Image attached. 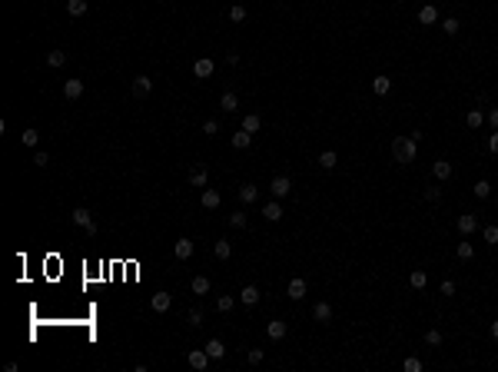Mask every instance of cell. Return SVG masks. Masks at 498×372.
Returning <instances> with one entry per match:
<instances>
[{"instance_id":"cell-1","label":"cell","mask_w":498,"mask_h":372,"mask_svg":"<svg viewBox=\"0 0 498 372\" xmlns=\"http://www.w3.org/2000/svg\"><path fill=\"white\" fill-rule=\"evenodd\" d=\"M419 156V140L415 136H395L392 140V160L395 163H412Z\"/></svg>"},{"instance_id":"cell-2","label":"cell","mask_w":498,"mask_h":372,"mask_svg":"<svg viewBox=\"0 0 498 372\" xmlns=\"http://www.w3.org/2000/svg\"><path fill=\"white\" fill-rule=\"evenodd\" d=\"M73 223L87 229V236H96V223H93V216H90V209H83V206L73 209Z\"/></svg>"},{"instance_id":"cell-3","label":"cell","mask_w":498,"mask_h":372,"mask_svg":"<svg viewBox=\"0 0 498 372\" xmlns=\"http://www.w3.org/2000/svg\"><path fill=\"white\" fill-rule=\"evenodd\" d=\"M193 73H196V80H209V76L216 73V63L209 60V57H200L193 63Z\"/></svg>"},{"instance_id":"cell-4","label":"cell","mask_w":498,"mask_h":372,"mask_svg":"<svg viewBox=\"0 0 498 372\" xmlns=\"http://www.w3.org/2000/svg\"><path fill=\"white\" fill-rule=\"evenodd\" d=\"M455 226H459V233H462V236H472L475 229H479V216H475V213H462Z\"/></svg>"},{"instance_id":"cell-5","label":"cell","mask_w":498,"mask_h":372,"mask_svg":"<svg viewBox=\"0 0 498 372\" xmlns=\"http://www.w3.org/2000/svg\"><path fill=\"white\" fill-rule=\"evenodd\" d=\"M186 362H189V369H200V372H203V369H206L213 359H209V353H206V349H193V353L186 356Z\"/></svg>"},{"instance_id":"cell-6","label":"cell","mask_w":498,"mask_h":372,"mask_svg":"<svg viewBox=\"0 0 498 372\" xmlns=\"http://www.w3.org/2000/svg\"><path fill=\"white\" fill-rule=\"evenodd\" d=\"M269 189H272V200H283V196H289L292 180H289V177H276V180L269 183Z\"/></svg>"},{"instance_id":"cell-7","label":"cell","mask_w":498,"mask_h":372,"mask_svg":"<svg viewBox=\"0 0 498 372\" xmlns=\"http://www.w3.org/2000/svg\"><path fill=\"white\" fill-rule=\"evenodd\" d=\"M150 306H153V312H170V306H173V296L170 292H153V299H150Z\"/></svg>"},{"instance_id":"cell-8","label":"cell","mask_w":498,"mask_h":372,"mask_svg":"<svg viewBox=\"0 0 498 372\" xmlns=\"http://www.w3.org/2000/svg\"><path fill=\"white\" fill-rule=\"evenodd\" d=\"M306 292H309L306 279H292V283L286 286V296H289V299H296V303H299V299H306Z\"/></svg>"},{"instance_id":"cell-9","label":"cell","mask_w":498,"mask_h":372,"mask_svg":"<svg viewBox=\"0 0 498 372\" xmlns=\"http://www.w3.org/2000/svg\"><path fill=\"white\" fill-rule=\"evenodd\" d=\"M173 252H176V259H180V263H186V259H193L196 246H193V240H176V246H173Z\"/></svg>"},{"instance_id":"cell-10","label":"cell","mask_w":498,"mask_h":372,"mask_svg":"<svg viewBox=\"0 0 498 372\" xmlns=\"http://www.w3.org/2000/svg\"><path fill=\"white\" fill-rule=\"evenodd\" d=\"M150 90H153V80L146 73H140L136 80H133V93H136L140 100H143V96H150Z\"/></svg>"},{"instance_id":"cell-11","label":"cell","mask_w":498,"mask_h":372,"mask_svg":"<svg viewBox=\"0 0 498 372\" xmlns=\"http://www.w3.org/2000/svg\"><path fill=\"white\" fill-rule=\"evenodd\" d=\"M200 203H203V209H220V203H223V196L216 193V189H203V196H200Z\"/></svg>"},{"instance_id":"cell-12","label":"cell","mask_w":498,"mask_h":372,"mask_svg":"<svg viewBox=\"0 0 498 372\" xmlns=\"http://www.w3.org/2000/svg\"><path fill=\"white\" fill-rule=\"evenodd\" d=\"M63 96H67V100H80L83 96V80H67L63 83Z\"/></svg>"},{"instance_id":"cell-13","label":"cell","mask_w":498,"mask_h":372,"mask_svg":"<svg viewBox=\"0 0 498 372\" xmlns=\"http://www.w3.org/2000/svg\"><path fill=\"white\" fill-rule=\"evenodd\" d=\"M439 20V10H435V4H425L422 10H419V24H425V27H432Z\"/></svg>"},{"instance_id":"cell-14","label":"cell","mask_w":498,"mask_h":372,"mask_svg":"<svg viewBox=\"0 0 498 372\" xmlns=\"http://www.w3.org/2000/svg\"><path fill=\"white\" fill-rule=\"evenodd\" d=\"M263 216H266L269 223H279V220H283V206H279V200L266 203V206H263Z\"/></svg>"},{"instance_id":"cell-15","label":"cell","mask_w":498,"mask_h":372,"mask_svg":"<svg viewBox=\"0 0 498 372\" xmlns=\"http://www.w3.org/2000/svg\"><path fill=\"white\" fill-rule=\"evenodd\" d=\"M432 173H435V180L445 183V180L452 177V163H448V160H435V163H432Z\"/></svg>"},{"instance_id":"cell-16","label":"cell","mask_w":498,"mask_h":372,"mask_svg":"<svg viewBox=\"0 0 498 372\" xmlns=\"http://www.w3.org/2000/svg\"><path fill=\"white\" fill-rule=\"evenodd\" d=\"M220 110H226V113H236V110H240V96H236V93H223V96H220Z\"/></svg>"},{"instance_id":"cell-17","label":"cell","mask_w":498,"mask_h":372,"mask_svg":"<svg viewBox=\"0 0 498 372\" xmlns=\"http://www.w3.org/2000/svg\"><path fill=\"white\" fill-rule=\"evenodd\" d=\"M335 163H339L335 150H322L319 153V166H322V170H335Z\"/></svg>"},{"instance_id":"cell-18","label":"cell","mask_w":498,"mask_h":372,"mask_svg":"<svg viewBox=\"0 0 498 372\" xmlns=\"http://www.w3.org/2000/svg\"><path fill=\"white\" fill-rule=\"evenodd\" d=\"M240 299H243L246 306H256V303H259V286H243Z\"/></svg>"},{"instance_id":"cell-19","label":"cell","mask_w":498,"mask_h":372,"mask_svg":"<svg viewBox=\"0 0 498 372\" xmlns=\"http://www.w3.org/2000/svg\"><path fill=\"white\" fill-rule=\"evenodd\" d=\"M372 90H375L379 96H385V93H389V90H392V80H389V76H385V73H379L375 80H372Z\"/></svg>"},{"instance_id":"cell-20","label":"cell","mask_w":498,"mask_h":372,"mask_svg":"<svg viewBox=\"0 0 498 372\" xmlns=\"http://www.w3.org/2000/svg\"><path fill=\"white\" fill-rule=\"evenodd\" d=\"M206 353H209V359H223V356H226V346H223L220 339H209L206 342Z\"/></svg>"},{"instance_id":"cell-21","label":"cell","mask_w":498,"mask_h":372,"mask_svg":"<svg viewBox=\"0 0 498 372\" xmlns=\"http://www.w3.org/2000/svg\"><path fill=\"white\" fill-rule=\"evenodd\" d=\"M266 332H269V339H283V336H286V322L283 319H272L269 326H266Z\"/></svg>"},{"instance_id":"cell-22","label":"cell","mask_w":498,"mask_h":372,"mask_svg":"<svg viewBox=\"0 0 498 372\" xmlns=\"http://www.w3.org/2000/svg\"><path fill=\"white\" fill-rule=\"evenodd\" d=\"M256 196H259L256 183H243V186H240V200H243V203H256Z\"/></svg>"},{"instance_id":"cell-23","label":"cell","mask_w":498,"mask_h":372,"mask_svg":"<svg viewBox=\"0 0 498 372\" xmlns=\"http://www.w3.org/2000/svg\"><path fill=\"white\" fill-rule=\"evenodd\" d=\"M189 289H193L196 296H206L209 292V276H196L193 283H189Z\"/></svg>"},{"instance_id":"cell-24","label":"cell","mask_w":498,"mask_h":372,"mask_svg":"<svg viewBox=\"0 0 498 372\" xmlns=\"http://www.w3.org/2000/svg\"><path fill=\"white\" fill-rule=\"evenodd\" d=\"M216 259H229V256H233V243H229V240H216Z\"/></svg>"},{"instance_id":"cell-25","label":"cell","mask_w":498,"mask_h":372,"mask_svg":"<svg viewBox=\"0 0 498 372\" xmlns=\"http://www.w3.org/2000/svg\"><path fill=\"white\" fill-rule=\"evenodd\" d=\"M312 316H315V322H329V319H332V306H329V303H319L312 309Z\"/></svg>"},{"instance_id":"cell-26","label":"cell","mask_w":498,"mask_h":372,"mask_svg":"<svg viewBox=\"0 0 498 372\" xmlns=\"http://www.w3.org/2000/svg\"><path fill=\"white\" fill-rule=\"evenodd\" d=\"M67 13L70 17H83L87 13V0H67Z\"/></svg>"},{"instance_id":"cell-27","label":"cell","mask_w":498,"mask_h":372,"mask_svg":"<svg viewBox=\"0 0 498 372\" xmlns=\"http://www.w3.org/2000/svg\"><path fill=\"white\" fill-rule=\"evenodd\" d=\"M249 143H252V133H246V130L233 133V146H236V150H246Z\"/></svg>"},{"instance_id":"cell-28","label":"cell","mask_w":498,"mask_h":372,"mask_svg":"<svg viewBox=\"0 0 498 372\" xmlns=\"http://www.w3.org/2000/svg\"><path fill=\"white\" fill-rule=\"evenodd\" d=\"M409 283H412V289H425V286H429V276H425L422 269H415V272L409 276Z\"/></svg>"},{"instance_id":"cell-29","label":"cell","mask_w":498,"mask_h":372,"mask_svg":"<svg viewBox=\"0 0 498 372\" xmlns=\"http://www.w3.org/2000/svg\"><path fill=\"white\" fill-rule=\"evenodd\" d=\"M47 63H50L53 70H60L63 63H67V53H63V50H50V53H47Z\"/></svg>"},{"instance_id":"cell-30","label":"cell","mask_w":498,"mask_h":372,"mask_svg":"<svg viewBox=\"0 0 498 372\" xmlns=\"http://www.w3.org/2000/svg\"><path fill=\"white\" fill-rule=\"evenodd\" d=\"M455 256H459V259H475L472 243H468V240H462V243H459V249H455Z\"/></svg>"},{"instance_id":"cell-31","label":"cell","mask_w":498,"mask_h":372,"mask_svg":"<svg viewBox=\"0 0 498 372\" xmlns=\"http://www.w3.org/2000/svg\"><path fill=\"white\" fill-rule=\"evenodd\" d=\"M229 20H233V24H243V20H246V7L233 4V7H229Z\"/></svg>"},{"instance_id":"cell-32","label":"cell","mask_w":498,"mask_h":372,"mask_svg":"<svg viewBox=\"0 0 498 372\" xmlns=\"http://www.w3.org/2000/svg\"><path fill=\"white\" fill-rule=\"evenodd\" d=\"M243 130H246V133H259V113L243 116Z\"/></svg>"},{"instance_id":"cell-33","label":"cell","mask_w":498,"mask_h":372,"mask_svg":"<svg viewBox=\"0 0 498 372\" xmlns=\"http://www.w3.org/2000/svg\"><path fill=\"white\" fill-rule=\"evenodd\" d=\"M465 123H468V126H472V130H479V126H482V123H485V116H482V113H479V110H468V116H465Z\"/></svg>"},{"instance_id":"cell-34","label":"cell","mask_w":498,"mask_h":372,"mask_svg":"<svg viewBox=\"0 0 498 372\" xmlns=\"http://www.w3.org/2000/svg\"><path fill=\"white\" fill-rule=\"evenodd\" d=\"M472 189H475V196H479V200H485V196L492 193V183H488V180H479V183H475Z\"/></svg>"},{"instance_id":"cell-35","label":"cell","mask_w":498,"mask_h":372,"mask_svg":"<svg viewBox=\"0 0 498 372\" xmlns=\"http://www.w3.org/2000/svg\"><path fill=\"white\" fill-rule=\"evenodd\" d=\"M189 183L206 189V170H193V173H189Z\"/></svg>"},{"instance_id":"cell-36","label":"cell","mask_w":498,"mask_h":372,"mask_svg":"<svg viewBox=\"0 0 498 372\" xmlns=\"http://www.w3.org/2000/svg\"><path fill=\"white\" fill-rule=\"evenodd\" d=\"M425 346H432V349L442 346V332H439V329H429V332H425Z\"/></svg>"},{"instance_id":"cell-37","label":"cell","mask_w":498,"mask_h":372,"mask_svg":"<svg viewBox=\"0 0 498 372\" xmlns=\"http://www.w3.org/2000/svg\"><path fill=\"white\" fill-rule=\"evenodd\" d=\"M482 236H485L488 246H498V226H485V233H482Z\"/></svg>"},{"instance_id":"cell-38","label":"cell","mask_w":498,"mask_h":372,"mask_svg":"<svg viewBox=\"0 0 498 372\" xmlns=\"http://www.w3.org/2000/svg\"><path fill=\"white\" fill-rule=\"evenodd\" d=\"M402 366H405V372H422V359H415V356H409V359H405Z\"/></svg>"},{"instance_id":"cell-39","label":"cell","mask_w":498,"mask_h":372,"mask_svg":"<svg viewBox=\"0 0 498 372\" xmlns=\"http://www.w3.org/2000/svg\"><path fill=\"white\" fill-rule=\"evenodd\" d=\"M216 309H220V312H229V309H233V296H220V299H216Z\"/></svg>"},{"instance_id":"cell-40","label":"cell","mask_w":498,"mask_h":372,"mask_svg":"<svg viewBox=\"0 0 498 372\" xmlns=\"http://www.w3.org/2000/svg\"><path fill=\"white\" fill-rule=\"evenodd\" d=\"M442 27H445V33H448V37H452V33H459V20H455V17H445V24H442Z\"/></svg>"},{"instance_id":"cell-41","label":"cell","mask_w":498,"mask_h":372,"mask_svg":"<svg viewBox=\"0 0 498 372\" xmlns=\"http://www.w3.org/2000/svg\"><path fill=\"white\" fill-rule=\"evenodd\" d=\"M186 322H189V326H203V309H189Z\"/></svg>"},{"instance_id":"cell-42","label":"cell","mask_w":498,"mask_h":372,"mask_svg":"<svg viewBox=\"0 0 498 372\" xmlns=\"http://www.w3.org/2000/svg\"><path fill=\"white\" fill-rule=\"evenodd\" d=\"M229 226L243 229V226H246V213H233V216H229Z\"/></svg>"},{"instance_id":"cell-43","label":"cell","mask_w":498,"mask_h":372,"mask_svg":"<svg viewBox=\"0 0 498 372\" xmlns=\"http://www.w3.org/2000/svg\"><path fill=\"white\" fill-rule=\"evenodd\" d=\"M246 359L252 362V366H259V362L266 359V353H263V349H249V356H246Z\"/></svg>"},{"instance_id":"cell-44","label":"cell","mask_w":498,"mask_h":372,"mask_svg":"<svg viewBox=\"0 0 498 372\" xmlns=\"http://www.w3.org/2000/svg\"><path fill=\"white\" fill-rule=\"evenodd\" d=\"M203 133H206V136H216V133H220V123H216V120H206V123H203Z\"/></svg>"},{"instance_id":"cell-45","label":"cell","mask_w":498,"mask_h":372,"mask_svg":"<svg viewBox=\"0 0 498 372\" xmlns=\"http://www.w3.org/2000/svg\"><path fill=\"white\" fill-rule=\"evenodd\" d=\"M37 140H40L37 130H24V143H27V146H37Z\"/></svg>"},{"instance_id":"cell-46","label":"cell","mask_w":498,"mask_h":372,"mask_svg":"<svg viewBox=\"0 0 498 372\" xmlns=\"http://www.w3.org/2000/svg\"><path fill=\"white\" fill-rule=\"evenodd\" d=\"M47 163H50V156H47V153H33V166H40V170H44Z\"/></svg>"},{"instance_id":"cell-47","label":"cell","mask_w":498,"mask_h":372,"mask_svg":"<svg viewBox=\"0 0 498 372\" xmlns=\"http://www.w3.org/2000/svg\"><path fill=\"white\" fill-rule=\"evenodd\" d=\"M442 292H445V296H455V283H452V279H442Z\"/></svg>"},{"instance_id":"cell-48","label":"cell","mask_w":498,"mask_h":372,"mask_svg":"<svg viewBox=\"0 0 498 372\" xmlns=\"http://www.w3.org/2000/svg\"><path fill=\"white\" fill-rule=\"evenodd\" d=\"M439 193H442L439 186H429V189H425V200H432V203H435V200H439Z\"/></svg>"},{"instance_id":"cell-49","label":"cell","mask_w":498,"mask_h":372,"mask_svg":"<svg viewBox=\"0 0 498 372\" xmlns=\"http://www.w3.org/2000/svg\"><path fill=\"white\" fill-rule=\"evenodd\" d=\"M488 150H492V153H498V130L492 133V136H488Z\"/></svg>"},{"instance_id":"cell-50","label":"cell","mask_w":498,"mask_h":372,"mask_svg":"<svg viewBox=\"0 0 498 372\" xmlns=\"http://www.w3.org/2000/svg\"><path fill=\"white\" fill-rule=\"evenodd\" d=\"M488 123H492V126H495V130H498V107L492 110V113H488Z\"/></svg>"},{"instance_id":"cell-51","label":"cell","mask_w":498,"mask_h":372,"mask_svg":"<svg viewBox=\"0 0 498 372\" xmlns=\"http://www.w3.org/2000/svg\"><path fill=\"white\" fill-rule=\"evenodd\" d=\"M492 339H498V319L492 322Z\"/></svg>"}]
</instances>
